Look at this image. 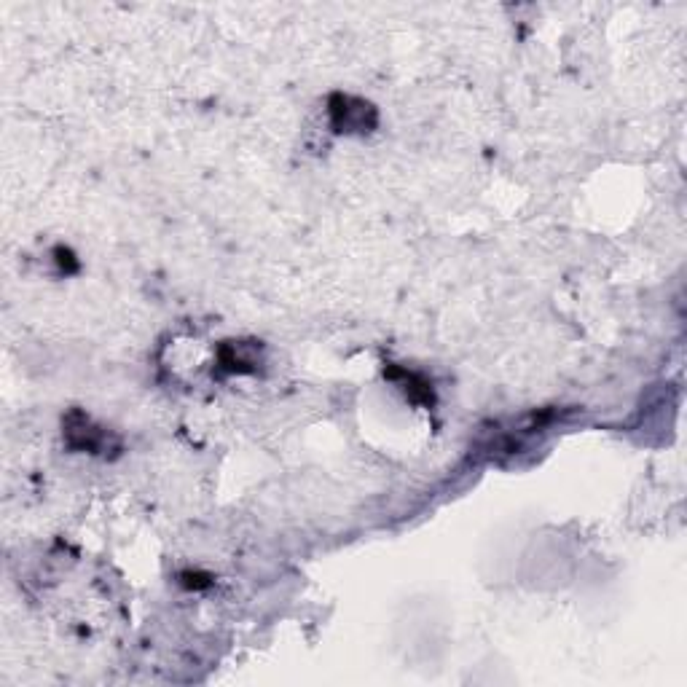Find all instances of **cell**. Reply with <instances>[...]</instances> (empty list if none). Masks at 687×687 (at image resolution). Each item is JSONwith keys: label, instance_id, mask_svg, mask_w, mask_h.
<instances>
[{"label": "cell", "instance_id": "1", "mask_svg": "<svg viewBox=\"0 0 687 687\" xmlns=\"http://www.w3.org/2000/svg\"><path fill=\"white\" fill-rule=\"evenodd\" d=\"M62 438L68 443V449L94 454V457H116L124 449V443L113 430L94 422L92 416L84 414L81 408H70L65 419H62Z\"/></svg>", "mask_w": 687, "mask_h": 687}, {"label": "cell", "instance_id": "2", "mask_svg": "<svg viewBox=\"0 0 687 687\" xmlns=\"http://www.w3.org/2000/svg\"><path fill=\"white\" fill-rule=\"evenodd\" d=\"M328 121L336 135H371L379 127V108L355 94L333 92L328 97Z\"/></svg>", "mask_w": 687, "mask_h": 687}, {"label": "cell", "instance_id": "3", "mask_svg": "<svg viewBox=\"0 0 687 687\" xmlns=\"http://www.w3.org/2000/svg\"><path fill=\"white\" fill-rule=\"evenodd\" d=\"M258 349L255 341L245 344V341H223L218 347V360L215 368L218 374H255L258 371Z\"/></svg>", "mask_w": 687, "mask_h": 687}, {"label": "cell", "instance_id": "4", "mask_svg": "<svg viewBox=\"0 0 687 687\" xmlns=\"http://www.w3.org/2000/svg\"><path fill=\"white\" fill-rule=\"evenodd\" d=\"M384 376H387L390 382H398L400 390L406 392V398L411 400V403H416V406H425V408L435 406L433 382H430V379H425L422 374L408 371V368H403V365L390 363L387 368H384Z\"/></svg>", "mask_w": 687, "mask_h": 687}, {"label": "cell", "instance_id": "5", "mask_svg": "<svg viewBox=\"0 0 687 687\" xmlns=\"http://www.w3.org/2000/svg\"><path fill=\"white\" fill-rule=\"evenodd\" d=\"M54 255H57V263H60V269L65 274H73V272H78V261H76V255L70 253L68 247H57L54 250Z\"/></svg>", "mask_w": 687, "mask_h": 687}, {"label": "cell", "instance_id": "6", "mask_svg": "<svg viewBox=\"0 0 687 687\" xmlns=\"http://www.w3.org/2000/svg\"><path fill=\"white\" fill-rule=\"evenodd\" d=\"M180 583L186 588H207L210 586V577L199 575V572H183V575H180Z\"/></svg>", "mask_w": 687, "mask_h": 687}]
</instances>
